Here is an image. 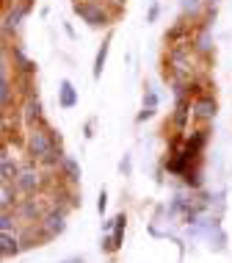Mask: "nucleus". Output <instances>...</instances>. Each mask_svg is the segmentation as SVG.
Returning <instances> with one entry per match:
<instances>
[{"mask_svg":"<svg viewBox=\"0 0 232 263\" xmlns=\"http://www.w3.org/2000/svg\"><path fill=\"white\" fill-rule=\"evenodd\" d=\"M75 14L83 23H89L91 28H105L111 23L108 9L102 3H97V0H75Z\"/></svg>","mask_w":232,"mask_h":263,"instance_id":"obj_1","label":"nucleus"},{"mask_svg":"<svg viewBox=\"0 0 232 263\" xmlns=\"http://www.w3.org/2000/svg\"><path fill=\"white\" fill-rule=\"evenodd\" d=\"M55 144H58V139H55V133L47 130V127H31V133H28V153L36 161H45V155L50 153Z\"/></svg>","mask_w":232,"mask_h":263,"instance_id":"obj_2","label":"nucleus"},{"mask_svg":"<svg viewBox=\"0 0 232 263\" xmlns=\"http://www.w3.org/2000/svg\"><path fill=\"white\" fill-rule=\"evenodd\" d=\"M31 11V3H19V0H14V6L11 3H6V17H3V36H9L11 33V28L17 31L19 23H23V17Z\"/></svg>","mask_w":232,"mask_h":263,"instance_id":"obj_3","label":"nucleus"},{"mask_svg":"<svg viewBox=\"0 0 232 263\" xmlns=\"http://www.w3.org/2000/svg\"><path fill=\"white\" fill-rule=\"evenodd\" d=\"M41 186V175L36 172V166H23L19 175L14 177V189L23 194H36V189Z\"/></svg>","mask_w":232,"mask_h":263,"instance_id":"obj_4","label":"nucleus"},{"mask_svg":"<svg viewBox=\"0 0 232 263\" xmlns=\"http://www.w3.org/2000/svg\"><path fill=\"white\" fill-rule=\"evenodd\" d=\"M64 211H50L45 219H41V230H45V236L47 238H53V236H58V233H64Z\"/></svg>","mask_w":232,"mask_h":263,"instance_id":"obj_5","label":"nucleus"},{"mask_svg":"<svg viewBox=\"0 0 232 263\" xmlns=\"http://www.w3.org/2000/svg\"><path fill=\"white\" fill-rule=\"evenodd\" d=\"M194 117L202 119V122H207V119L216 117V100H213V95L196 97V100H194Z\"/></svg>","mask_w":232,"mask_h":263,"instance_id":"obj_6","label":"nucleus"},{"mask_svg":"<svg viewBox=\"0 0 232 263\" xmlns=\"http://www.w3.org/2000/svg\"><path fill=\"white\" fill-rule=\"evenodd\" d=\"M23 119H25V125H31V127H36L41 122V103H39L36 95H28V100L23 105Z\"/></svg>","mask_w":232,"mask_h":263,"instance_id":"obj_7","label":"nucleus"},{"mask_svg":"<svg viewBox=\"0 0 232 263\" xmlns=\"http://www.w3.org/2000/svg\"><path fill=\"white\" fill-rule=\"evenodd\" d=\"M166 42H172V45H188V42H191V25H188L185 20H177L174 28H168Z\"/></svg>","mask_w":232,"mask_h":263,"instance_id":"obj_8","label":"nucleus"},{"mask_svg":"<svg viewBox=\"0 0 232 263\" xmlns=\"http://www.w3.org/2000/svg\"><path fill=\"white\" fill-rule=\"evenodd\" d=\"M194 111V105L188 97H177V111H174V127L177 130H185V122H188V114Z\"/></svg>","mask_w":232,"mask_h":263,"instance_id":"obj_9","label":"nucleus"},{"mask_svg":"<svg viewBox=\"0 0 232 263\" xmlns=\"http://www.w3.org/2000/svg\"><path fill=\"white\" fill-rule=\"evenodd\" d=\"M0 103H3V114H9L11 108V75H9V64L3 61V81H0Z\"/></svg>","mask_w":232,"mask_h":263,"instance_id":"obj_10","label":"nucleus"},{"mask_svg":"<svg viewBox=\"0 0 232 263\" xmlns=\"http://www.w3.org/2000/svg\"><path fill=\"white\" fill-rule=\"evenodd\" d=\"M19 219H25V222H36V219L41 216V205L39 200H25L23 205H19Z\"/></svg>","mask_w":232,"mask_h":263,"instance_id":"obj_11","label":"nucleus"},{"mask_svg":"<svg viewBox=\"0 0 232 263\" xmlns=\"http://www.w3.org/2000/svg\"><path fill=\"white\" fill-rule=\"evenodd\" d=\"M11 55H14V64H17V69H19L23 75H33V72H36V64L28 59V55H25L23 50H19V47H14Z\"/></svg>","mask_w":232,"mask_h":263,"instance_id":"obj_12","label":"nucleus"},{"mask_svg":"<svg viewBox=\"0 0 232 263\" xmlns=\"http://www.w3.org/2000/svg\"><path fill=\"white\" fill-rule=\"evenodd\" d=\"M0 161H3V183H11L14 177L19 175V166H17V161H11L9 150H3V155H0Z\"/></svg>","mask_w":232,"mask_h":263,"instance_id":"obj_13","label":"nucleus"},{"mask_svg":"<svg viewBox=\"0 0 232 263\" xmlns=\"http://www.w3.org/2000/svg\"><path fill=\"white\" fill-rule=\"evenodd\" d=\"M77 103V91L69 81H61V108H75Z\"/></svg>","mask_w":232,"mask_h":263,"instance_id":"obj_14","label":"nucleus"},{"mask_svg":"<svg viewBox=\"0 0 232 263\" xmlns=\"http://www.w3.org/2000/svg\"><path fill=\"white\" fill-rule=\"evenodd\" d=\"M61 172H64V177H67L69 183L80 180V166H77L75 158H64V161H61Z\"/></svg>","mask_w":232,"mask_h":263,"instance_id":"obj_15","label":"nucleus"},{"mask_svg":"<svg viewBox=\"0 0 232 263\" xmlns=\"http://www.w3.org/2000/svg\"><path fill=\"white\" fill-rule=\"evenodd\" d=\"M0 250H3V255L6 258H11V255H17L19 252V238L17 236H11V233H3V236H0Z\"/></svg>","mask_w":232,"mask_h":263,"instance_id":"obj_16","label":"nucleus"},{"mask_svg":"<svg viewBox=\"0 0 232 263\" xmlns=\"http://www.w3.org/2000/svg\"><path fill=\"white\" fill-rule=\"evenodd\" d=\"M155 108H158V95H155L152 89H146V97H144V111L138 114V119H150Z\"/></svg>","mask_w":232,"mask_h":263,"instance_id":"obj_17","label":"nucleus"},{"mask_svg":"<svg viewBox=\"0 0 232 263\" xmlns=\"http://www.w3.org/2000/svg\"><path fill=\"white\" fill-rule=\"evenodd\" d=\"M108 45H111V36L102 42V47L97 50V59H94V78L102 75V67H105V59H108Z\"/></svg>","mask_w":232,"mask_h":263,"instance_id":"obj_18","label":"nucleus"},{"mask_svg":"<svg viewBox=\"0 0 232 263\" xmlns=\"http://www.w3.org/2000/svg\"><path fill=\"white\" fill-rule=\"evenodd\" d=\"M194 45H196V50H199V53H207L210 50V31H207V28H202V31L196 33Z\"/></svg>","mask_w":232,"mask_h":263,"instance_id":"obj_19","label":"nucleus"},{"mask_svg":"<svg viewBox=\"0 0 232 263\" xmlns=\"http://www.w3.org/2000/svg\"><path fill=\"white\" fill-rule=\"evenodd\" d=\"M182 11L191 14V17H199V11H202V0H182Z\"/></svg>","mask_w":232,"mask_h":263,"instance_id":"obj_20","label":"nucleus"},{"mask_svg":"<svg viewBox=\"0 0 232 263\" xmlns=\"http://www.w3.org/2000/svg\"><path fill=\"white\" fill-rule=\"evenodd\" d=\"M14 202V191H11V183H3V211H9Z\"/></svg>","mask_w":232,"mask_h":263,"instance_id":"obj_21","label":"nucleus"},{"mask_svg":"<svg viewBox=\"0 0 232 263\" xmlns=\"http://www.w3.org/2000/svg\"><path fill=\"white\" fill-rule=\"evenodd\" d=\"M11 222H14L11 213H9V211H3V219H0V227H3V233H11Z\"/></svg>","mask_w":232,"mask_h":263,"instance_id":"obj_22","label":"nucleus"},{"mask_svg":"<svg viewBox=\"0 0 232 263\" xmlns=\"http://www.w3.org/2000/svg\"><path fill=\"white\" fill-rule=\"evenodd\" d=\"M105 205H108V200H105V191H102V194H100V202H97V208H100V213L105 211Z\"/></svg>","mask_w":232,"mask_h":263,"instance_id":"obj_23","label":"nucleus"},{"mask_svg":"<svg viewBox=\"0 0 232 263\" xmlns=\"http://www.w3.org/2000/svg\"><path fill=\"white\" fill-rule=\"evenodd\" d=\"M111 3H114V6H122V3H124V0H111Z\"/></svg>","mask_w":232,"mask_h":263,"instance_id":"obj_24","label":"nucleus"}]
</instances>
